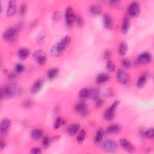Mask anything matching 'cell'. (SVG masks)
<instances>
[{
	"instance_id": "obj_1",
	"label": "cell",
	"mask_w": 154,
	"mask_h": 154,
	"mask_svg": "<svg viewBox=\"0 0 154 154\" xmlns=\"http://www.w3.org/2000/svg\"><path fill=\"white\" fill-rule=\"evenodd\" d=\"M71 38L69 35L63 37L58 42L56 43L50 49L49 54L52 57H58L64 53L66 48L69 45Z\"/></svg>"
},
{
	"instance_id": "obj_2",
	"label": "cell",
	"mask_w": 154,
	"mask_h": 154,
	"mask_svg": "<svg viewBox=\"0 0 154 154\" xmlns=\"http://www.w3.org/2000/svg\"><path fill=\"white\" fill-rule=\"evenodd\" d=\"M120 104V101L119 100H115L110 106L107 108V109L103 113V117L105 120L109 121L114 119L115 116V111Z\"/></svg>"
},
{
	"instance_id": "obj_3",
	"label": "cell",
	"mask_w": 154,
	"mask_h": 154,
	"mask_svg": "<svg viewBox=\"0 0 154 154\" xmlns=\"http://www.w3.org/2000/svg\"><path fill=\"white\" fill-rule=\"evenodd\" d=\"M140 4L137 1L131 2L128 8V13L132 17H137L140 13Z\"/></svg>"
},
{
	"instance_id": "obj_4",
	"label": "cell",
	"mask_w": 154,
	"mask_h": 154,
	"mask_svg": "<svg viewBox=\"0 0 154 154\" xmlns=\"http://www.w3.org/2000/svg\"><path fill=\"white\" fill-rule=\"evenodd\" d=\"M75 16L73 10L72 8L68 7L66 8L65 11V21L67 26L71 27L75 22Z\"/></svg>"
},
{
	"instance_id": "obj_5",
	"label": "cell",
	"mask_w": 154,
	"mask_h": 154,
	"mask_svg": "<svg viewBox=\"0 0 154 154\" xmlns=\"http://www.w3.org/2000/svg\"><path fill=\"white\" fill-rule=\"evenodd\" d=\"M17 31L14 27H10L6 29L4 32H3L2 37L3 38L8 42L13 41L14 39L16 38V36L17 34Z\"/></svg>"
},
{
	"instance_id": "obj_6",
	"label": "cell",
	"mask_w": 154,
	"mask_h": 154,
	"mask_svg": "<svg viewBox=\"0 0 154 154\" xmlns=\"http://www.w3.org/2000/svg\"><path fill=\"white\" fill-rule=\"evenodd\" d=\"M33 58L34 60L40 65H45L46 63V55L45 52L42 50H37L35 51L32 55Z\"/></svg>"
},
{
	"instance_id": "obj_7",
	"label": "cell",
	"mask_w": 154,
	"mask_h": 154,
	"mask_svg": "<svg viewBox=\"0 0 154 154\" xmlns=\"http://www.w3.org/2000/svg\"><path fill=\"white\" fill-rule=\"evenodd\" d=\"M102 148L106 152L113 153L117 150L118 145L114 141L112 140H107L103 143Z\"/></svg>"
},
{
	"instance_id": "obj_8",
	"label": "cell",
	"mask_w": 154,
	"mask_h": 154,
	"mask_svg": "<svg viewBox=\"0 0 154 154\" xmlns=\"http://www.w3.org/2000/svg\"><path fill=\"white\" fill-rule=\"evenodd\" d=\"M11 120L8 119H4L0 123V134L1 137L6 135L11 127Z\"/></svg>"
},
{
	"instance_id": "obj_9",
	"label": "cell",
	"mask_w": 154,
	"mask_h": 154,
	"mask_svg": "<svg viewBox=\"0 0 154 154\" xmlns=\"http://www.w3.org/2000/svg\"><path fill=\"white\" fill-rule=\"evenodd\" d=\"M116 76L118 81L123 84H126L128 83L130 79L129 75L123 69H119L117 70Z\"/></svg>"
},
{
	"instance_id": "obj_10",
	"label": "cell",
	"mask_w": 154,
	"mask_h": 154,
	"mask_svg": "<svg viewBox=\"0 0 154 154\" xmlns=\"http://www.w3.org/2000/svg\"><path fill=\"white\" fill-rule=\"evenodd\" d=\"M13 93L11 88L9 84L3 85L1 88V98L3 99H9L13 97Z\"/></svg>"
},
{
	"instance_id": "obj_11",
	"label": "cell",
	"mask_w": 154,
	"mask_h": 154,
	"mask_svg": "<svg viewBox=\"0 0 154 154\" xmlns=\"http://www.w3.org/2000/svg\"><path fill=\"white\" fill-rule=\"evenodd\" d=\"M120 144L122 146V147L126 152L129 153H133L135 151V148L133 146V144L129 142L127 139L126 138H120L119 141Z\"/></svg>"
},
{
	"instance_id": "obj_12",
	"label": "cell",
	"mask_w": 154,
	"mask_h": 154,
	"mask_svg": "<svg viewBox=\"0 0 154 154\" xmlns=\"http://www.w3.org/2000/svg\"><path fill=\"white\" fill-rule=\"evenodd\" d=\"M75 110L81 116H86L87 114V105L82 100L78 102L75 105Z\"/></svg>"
},
{
	"instance_id": "obj_13",
	"label": "cell",
	"mask_w": 154,
	"mask_h": 154,
	"mask_svg": "<svg viewBox=\"0 0 154 154\" xmlns=\"http://www.w3.org/2000/svg\"><path fill=\"white\" fill-rule=\"evenodd\" d=\"M43 85V81L41 79H38L35 80L33 84H32L31 88H30V92L32 94H35L39 92L41 89L42 88Z\"/></svg>"
},
{
	"instance_id": "obj_14",
	"label": "cell",
	"mask_w": 154,
	"mask_h": 154,
	"mask_svg": "<svg viewBox=\"0 0 154 154\" xmlns=\"http://www.w3.org/2000/svg\"><path fill=\"white\" fill-rule=\"evenodd\" d=\"M16 11V2L14 0L9 1L6 11V14L8 17L13 16Z\"/></svg>"
},
{
	"instance_id": "obj_15",
	"label": "cell",
	"mask_w": 154,
	"mask_h": 154,
	"mask_svg": "<svg viewBox=\"0 0 154 154\" xmlns=\"http://www.w3.org/2000/svg\"><path fill=\"white\" fill-rule=\"evenodd\" d=\"M152 61V55L147 52L141 53L138 57V62L141 64H148Z\"/></svg>"
},
{
	"instance_id": "obj_16",
	"label": "cell",
	"mask_w": 154,
	"mask_h": 154,
	"mask_svg": "<svg viewBox=\"0 0 154 154\" xmlns=\"http://www.w3.org/2000/svg\"><path fill=\"white\" fill-rule=\"evenodd\" d=\"M103 23L105 28L111 29L113 28V20L112 17L108 13H105L103 15Z\"/></svg>"
},
{
	"instance_id": "obj_17",
	"label": "cell",
	"mask_w": 154,
	"mask_h": 154,
	"mask_svg": "<svg viewBox=\"0 0 154 154\" xmlns=\"http://www.w3.org/2000/svg\"><path fill=\"white\" fill-rule=\"evenodd\" d=\"M110 78V76L106 73H100L96 78V82L98 84L107 82Z\"/></svg>"
},
{
	"instance_id": "obj_18",
	"label": "cell",
	"mask_w": 154,
	"mask_h": 154,
	"mask_svg": "<svg viewBox=\"0 0 154 154\" xmlns=\"http://www.w3.org/2000/svg\"><path fill=\"white\" fill-rule=\"evenodd\" d=\"M30 51L26 48H22L17 51V56L19 59L24 60L28 58L29 55Z\"/></svg>"
},
{
	"instance_id": "obj_19",
	"label": "cell",
	"mask_w": 154,
	"mask_h": 154,
	"mask_svg": "<svg viewBox=\"0 0 154 154\" xmlns=\"http://www.w3.org/2000/svg\"><path fill=\"white\" fill-rule=\"evenodd\" d=\"M11 90L13 91V96L14 97H17L19 96L22 93V89L21 88V87L19 85H17V84L15 83H11V84H9Z\"/></svg>"
},
{
	"instance_id": "obj_20",
	"label": "cell",
	"mask_w": 154,
	"mask_h": 154,
	"mask_svg": "<svg viewBox=\"0 0 154 154\" xmlns=\"http://www.w3.org/2000/svg\"><path fill=\"white\" fill-rule=\"evenodd\" d=\"M121 131V127L117 124H111L108 126L106 132L108 134H117Z\"/></svg>"
},
{
	"instance_id": "obj_21",
	"label": "cell",
	"mask_w": 154,
	"mask_h": 154,
	"mask_svg": "<svg viewBox=\"0 0 154 154\" xmlns=\"http://www.w3.org/2000/svg\"><path fill=\"white\" fill-rule=\"evenodd\" d=\"M130 24H131V22L129 18L125 17L123 19L122 26H121V31L123 34H126L128 32L130 27Z\"/></svg>"
},
{
	"instance_id": "obj_22",
	"label": "cell",
	"mask_w": 154,
	"mask_h": 154,
	"mask_svg": "<svg viewBox=\"0 0 154 154\" xmlns=\"http://www.w3.org/2000/svg\"><path fill=\"white\" fill-rule=\"evenodd\" d=\"M79 128H80V125L78 123H72L70 125V126L67 128L68 134L70 135H74L78 132V131L79 130Z\"/></svg>"
},
{
	"instance_id": "obj_23",
	"label": "cell",
	"mask_w": 154,
	"mask_h": 154,
	"mask_svg": "<svg viewBox=\"0 0 154 154\" xmlns=\"http://www.w3.org/2000/svg\"><path fill=\"white\" fill-rule=\"evenodd\" d=\"M148 79V76L147 73H143L138 78L137 81V87L139 88H142L146 84Z\"/></svg>"
},
{
	"instance_id": "obj_24",
	"label": "cell",
	"mask_w": 154,
	"mask_h": 154,
	"mask_svg": "<svg viewBox=\"0 0 154 154\" xmlns=\"http://www.w3.org/2000/svg\"><path fill=\"white\" fill-rule=\"evenodd\" d=\"M89 11L93 16H99L101 13V7L98 4H91L89 7Z\"/></svg>"
},
{
	"instance_id": "obj_25",
	"label": "cell",
	"mask_w": 154,
	"mask_h": 154,
	"mask_svg": "<svg viewBox=\"0 0 154 154\" xmlns=\"http://www.w3.org/2000/svg\"><path fill=\"white\" fill-rule=\"evenodd\" d=\"M30 135L31 138L33 140H39L43 136V131L41 129H34L31 132Z\"/></svg>"
},
{
	"instance_id": "obj_26",
	"label": "cell",
	"mask_w": 154,
	"mask_h": 154,
	"mask_svg": "<svg viewBox=\"0 0 154 154\" xmlns=\"http://www.w3.org/2000/svg\"><path fill=\"white\" fill-rule=\"evenodd\" d=\"M100 95V91L98 88H92L89 89V94H88V98L96 100L98 98H99Z\"/></svg>"
},
{
	"instance_id": "obj_27",
	"label": "cell",
	"mask_w": 154,
	"mask_h": 154,
	"mask_svg": "<svg viewBox=\"0 0 154 154\" xmlns=\"http://www.w3.org/2000/svg\"><path fill=\"white\" fill-rule=\"evenodd\" d=\"M59 70L57 68L50 69L47 72V77L49 80H52L55 79L58 75Z\"/></svg>"
},
{
	"instance_id": "obj_28",
	"label": "cell",
	"mask_w": 154,
	"mask_h": 154,
	"mask_svg": "<svg viewBox=\"0 0 154 154\" xmlns=\"http://www.w3.org/2000/svg\"><path fill=\"white\" fill-rule=\"evenodd\" d=\"M88 94H89V88H83L81 89L78 94L79 99L82 101L88 98Z\"/></svg>"
},
{
	"instance_id": "obj_29",
	"label": "cell",
	"mask_w": 154,
	"mask_h": 154,
	"mask_svg": "<svg viewBox=\"0 0 154 154\" xmlns=\"http://www.w3.org/2000/svg\"><path fill=\"white\" fill-rule=\"evenodd\" d=\"M128 49V46L125 42H122L119 46V53L121 55H125Z\"/></svg>"
},
{
	"instance_id": "obj_30",
	"label": "cell",
	"mask_w": 154,
	"mask_h": 154,
	"mask_svg": "<svg viewBox=\"0 0 154 154\" xmlns=\"http://www.w3.org/2000/svg\"><path fill=\"white\" fill-rule=\"evenodd\" d=\"M103 134H104L103 131L102 129H99L97 131V132L95 134L94 139V143L96 144H99L102 141V140L103 138Z\"/></svg>"
},
{
	"instance_id": "obj_31",
	"label": "cell",
	"mask_w": 154,
	"mask_h": 154,
	"mask_svg": "<svg viewBox=\"0 0 154 154\" xmlns=\"http://www.w3.org/2000/svg\"><path fill=\"white\" fill-rule=\"evenodd\" d=\"M86 137V131L85 129H81L78 134L76 136V141L78 143H82L84 142Z\"/></svg>"
},
{
	"instance_id": "obj_32",
	"label": "cell",
	"mask_w": 154,
	"mask_h": 154,
	"mask_svg": "<svg viewBox=\"0 0 154 154\" xmlns=\"http://www.w3.org/2000/svg\"><path fill=\"white\" fill-rule=\"evenodd\" d=\"M64 123H65V120L61 117H57V119H55V120L54 122V128L55 129H58L61 126L64 125Z\"/></svg>"
},
{
	"instance_id": "obj_33",
	"label": "cell",
	"mask_w": 154,
	"mask_h": 154,
	"mask_svg": "<svg viewBox=\"0 0 154 154\" xmlns=\"http://www.w3.org/2000/svg\"><path fill=\"white\" fill-rule=\"evenodd\" d=\"M51 139L48 135H45L42 140L43 147L45 149L49 147L51 144Z\"/></svg>"
},
{
	"instance_id": "obj_34",
	"label": "cell",
	"mask_w": 154,
	"mask_h": 154,
	"mask_svg": "<svg viewBox=\"0 0 154 154\" xmlns=\"http://www.w3.org/2000/svg\"><path fill=\"white\" fill-rule=\"evenodd\" d=\"M144 136L148 139H153L154 137V131L153 128H151L147 129L144 134Z\"/></svg>"
},
{
	"instance_id": "obj_35",
	"label": "cell",
	"mask_w": 154,
	"mask_h": 154,
	"mask_svg": "<svg viewBox=\"0 0 154 154\" xmlns=\"http://www.w3.org/2000/svg\"><path fill=\"white\" fill-rule=\"evenodd\" d=\"M116 66L114 63L111 60H108L106 63V69L109 72H112L114 71Z\"/></svg>"
},
{
	"instance_id": "obj_36",
	"label": "cell",
	"mask_w": 154,
	"mask_h": 154,
	"mask_svg": "<svg viewBox=\"0 0 154 154\" xmlns=\"http://www.w3.org/2000/svg\"><path fill=\"white\" fill-rule=\"evenodd\" d=\"M75 22H76V25L78 26L79 27L82 26L84 23V19H83L82 17L79 14H77V15L75 16Z\"/></svg>"
},
{
	"instance_id": "obj_37",
	"label": "cell",
	"mask_w": 154,
	"mask_h": 154,
	"mask_svg": "<svg viewBox=\"0 0 154 154\" xmlns=\"http://www.w3.org/2000/svg\"><path fill=\"white\" fill-rule=\"evenodd\" d=\"M32 104H33V102L29 98H26L22 102V105L25 108H29L32 106Z\"/></svg>"
},
{
	"instance_id": "obj_38",
	"label": "cell",
	"mask_w": 154,
	"mask_h": 154,
	"mask_svg": "<svg viewBox=\"0 0 154 154\" xmlns=\"http://www.w3.org/2000/svg\"><path fill=\"white\" fill-rule=\"evenodd\" d=\"M25 66L21 63H17L14 66V70L16 73H21L25 71Z\"/></svg>"
},
{
	"instance_id": "obj_39",
	"label": "cell",
	"mask_w": 154,
	"mask_h": 154,
	"mask_svg": "<svg viewBox=\"0 0 154 154\" xmlns=\"http://www.w3.org/2000/svg\"><path fill=\"white\" fill-rule=\"evenodd\" d=\"M46 40V34L45 33H40L39 34L37 38L36 41L38 43V44H43Z\"/></svg>"
},
{
	"instance_id": "obj_40",
	"label": "cell",
	"mask_w": 154,
	"mask_h": 154,
	"mask_svg": "<svg viewBox=\"0 0 154 154\" xmlns=\"http://www.w3.org/2000/svg\"><path fill=\"white\" fill-rule=\"evenodd\" d=\"M26 10H27L26 4L25 3H22L19 7V14L20 16H24L26 13Z\"/></svg>"
},
{
	"instance_id": "obj_41",
	"label": "cell",
	"mask_w": 154,
	"mask_h": 154,
	"mask_svg": "<svg viewBox=\"0 0 154 154\" xmlns=\"http://www.w3.org/2000/svg\"><path fill=\"white\" fill-rule=\"evenodd\" d=\"M122 66L125 67V68H126V69H128L131 67V61L127 59V58H123L122 60Z\"/></svg>"
},
{
	"instance_id": "obj_42",
	"label": "cell",
	"mask_w": 154,
	"mask_h": 154,
	"mask_svg": "<svg viewBox=\"0 0 154 154\" xmlns=\"http://www.w3.org/2000/svg\"><path fill=\"white\" fill-rule=\"evenodd\" d=\"M96 103H95V106L96 108H100L103 104V100L102 99L98 98L97 99H96Z\"/></svg>"
},
{
	"instance_id": "obj_43",
	"label": "cell",
	"mask_w": 154,
	"mask_h": 154,
	"mask_svg": "<svg viewBox=\"0 0 154 154\" xmlns=\"http://www.w3.org/2000/svg\"><path fill=\"white\" fill-rule=\"evenodd\" d=\"M61 14L59 11H55L52 15V20L54 21H57L60 19Z\"/></svg>"
},
{
	"instance_id": "obj_44",
	"label": "cell",
	"mask_w": 154,
	"mask_h": 154,
	"mask_svg": "<svg viewBox=\"0 0 154 154\" xmlns=\"http://www.w3.org/2000/svg\"><path fill=\"white\" fill-rule=\"evenodd\" d=\"M30 153L32 154H40L42 153V150L39 147H33L31 149Z\"/></svg>"
},
{
	"instance_id": "obj_45",
	"label": "cell",
	"mask_w": 154,
	"mask_h": 154,
	"mask_svg": "<svg viewBox=\"0 0 154 154\" xmlns=\"http://www.w3.org/2000/svg\"><path fill=\"white\" fill-rule=\"evenodd\" d=\"M111 56V52L109 49H106L103 52V57L105 59H109Z\"/></svg>"
},
{
	"instance_id": "obj_46",
	"label": "cell",
	"mask_w": 154,
	"mask_h": 154,
	"mask_svg": "<svg viewBox=\"0 0 154 154\" xmlns=\"http://www.w3.org/2000/svg\"><path fill=\"white\" fill-rule=\"evenodd\" d=\"M109 4H111L112 6H116L118 5L119 4L120 2V1L118 0H112V1H109Z\"/></svg>"
},
{
	"instance_id": "obj_47",
	"label": "cell",
	"mask_w": 154,
	"mask_h": 154,
	"mask_svg": "<svg viewBox=\"0 0 154 154\" xmlns=\"http://www.w3.org/2000/svg\"><path fill=\"white\" fill-rule=\"evenodd\" d=\"M6 146V142L4 139L1 138L0 141V149L1 150H2Z\"/></svg>"
},
{
	"instance_id": "obj_48",
	"label": "cell",
	"mask_w": 154,
	"mask_h": 154,
	"mask_svg": "<svg viewBox=\"0 0 154 154\" xmlns=\"http://www.w3.org/2000/svg\"><path fill=\"white\" fill-rule=\"evenodd\" d=\"M112 91L111 90H108L106 91H105V96H110L112 95Z\"/></svg>"
},
{
	"instance_id": "obj_49",
	"label": "cell",
	"mask_w": 154,
	"mask_h": 154,
	"mask_svg": "<svg viewBox=\"0 0 154 154\" xmlns=\"http://www.w3.org/2000/svg\"><path fill=\"white\" fill-rule=\"evenodd\" d=\"M60 138V137L58 136V135H56L55 137H54L52 138V139H51V141H58Z\"/></svg>"
}]
</instances>
